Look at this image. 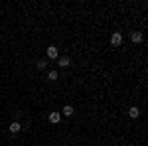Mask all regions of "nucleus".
Instances as JSON below:
<instances>
[{
  "instance_id": "1",
  "label": "nucleus",
  "mask_w": 148,
  "mask_h": 146,
  "mask_svg": "<svg viewBox=\"0 0 148 146\" xmlns=\"http://www.w3.org/2000/svg\"><path fill=\"white\" fill-rule=\"evenodd\" d=\"M111 44H113L114 47L121 45V44H123V34H121V32H114V34L111 36Z\"/></svg>"
},
{
  "instance_id": "5",
  "label": "nucleus",
  "mask_w": 148,
  "mask_h": 146,
  "mask_svg": "<svg viewBox=\"0 0 148 146\" xmlns=\"http://www.w3.org/2000/svg\"><path fill=\"white\" fill-rule=\"evenodd\" d=\"M130 40H132L134 44H140V42H142V32H132V34H130Z\"/></svg>"
},
{
  "instance_id": "8",
  "label": "nucleus",
  "mask_w": 148,
  "mask_h": 146,
  "mask_svg": "<svg viewBox=\"0 0 148 146\" xmlns=\"http://www.w3.org/2000/svg\"><path fill=\"white\" fill-rule=\"evenodd\" d=\"M63 114H65V117H71V114H73V107H71V105H65V107H63Z\"/></svg>"
},
{
  "instance_id": "6",
  "label": "nucleus",
  "mask_w": 148,
  "mask_h": 146,
  "mask_svg": "<svg viewBox=\"0 0 148 146\" xmlns=\"http://www.w3.org/2000/svg\"><path fill=\"white\" fill-rule=\"evenodd\" d=\"M138 114H140V109H138V107H130V109H128V117H130V119H138Z\"/></svg>"
},
{
  "instance_id": "2",
  "label": "nucleus",
  "mask_w": 148,
  "mask_h": 146,
  "mask_svg": "<svg viewBox=\"0 0 148 146\" xmlns=\"http://www.w3.org/2000/svg\"><path fill=\"white\" fill-rule=\"evenodd\" d=\"M49 123H53V124H59V123H61V114H59L57 111L49 112Z\"/></svg>"
},
{
  "instance_id": "9",
  "label": "nucleus",
  "mask_w": 148,
  "mask_h": 146,
  "mask_svg": "<svg viewBox=\"0 0 148 146\" xmlns=\"http://www.w3.org/2000/svg\"><path fill=\"white\" fill-rule=\"evenodd\" d=\"M47 79H49V81H57V71L56 69H51V71L47 73Z\"/></svg>"
},
{
  "instance_id": "10",
  "label": "nucleus",
  "mask_w": 148,
  "mask_h": 146,
  "mask_svg": "<svg viewBox=\"0 0 148 146\" xmlns=\"http://www.w3.org/2000/svg\"><path fill=\"white\" fill-rule=\"evenodd\" d=\"M36 67L42 71V69H46V67H47V63H46V61H38V63H36Z\"/></svg>"
},
{
  "instance_id": "3",
  "label": "nucleus",
  "mask_w": 148,
  "mask_h": 146,
  "mask_svg": "<svg viewBox=\"0 0 148 146\" xmlns=\"http://www.w3.org/2000/svg\"><path fill=\"white\" fill-rule=\"evenodd\" d=\"M20 128H22V124L18 123V121H14V123H10V126H8V130H10L12 134H16V132H20Z\"/></svg>"
},
{
  "instance_id": "4",
  "label": "nucleus",
  "mask_w": 148,
  "mask_h": 146,
  "mask_svg": "<svg viewBox=\"0 0 148 146\" xmlns=\"http://www.w3.org/2000/svg\"><path fill=\"white\" fill-rule=\"evenodd\" d=\"M47 57L49 59H57V47L56 45H49L47 47Z\"/></svg>"
},
{
  "instance_id": "7",
  "label": "nucleus",
  "mask_w": 148,
  "mask_h": 146,
  "mask_svg": "<svg viewBox=\"0 0 148 146\" xmlns=\"http://www.w3.org/2000/svg\"><path fill=\"white\" fill-rule=\"evenodd\" d=\"M57 65H59V67H69V65H71V59H69V57H59Z\"/></svg>"
}]
</instances>
